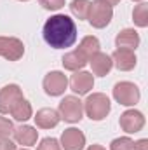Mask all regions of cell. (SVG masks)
Listing matches in <instances>:
<instances>
[{
  "instance_id": "2",
  "label": "cell",
  "mask_w": 148,
  "mask_h": 150,
  "mask_svg": "<svg viewBox=\"0 0 148 150\" xmlns=\"http://www.w3.org/2000/svg\"><path fill=\"white\" fill-rule=\"evenodd\" d=\"M110 98L103 93H92L84 101V110L91 120H103L110 113Z\"/></svg>"
},
{
  "instance_id": "18",
  "label": "cell",
  "mask_w": 148,
  "mask_h": 150,
  "mask_svg": "<svg viewBox=\"0 0 148 150\" xmlns=\"http://www.w3.org/2000/svg\"><path fill=\"white\" fill-rule=\"evenodd\" d=\"M11 115L14 117V120H19V122H25L28 120L32 115H33V110H32V105L23 98L21 101L16 103V107L11 110Z\"/></svg>"
},
{
  "instance_id": "11",
  "label": "cell",
  "mask_w": 148,
  "mask_h": 150,
  "mask_svg": "<svg viewBox=\"0 0 148 150\" xmlns=\"http://www.w3.org/2000/svg\"><path fill=\"white\" fill-rule=\"evenodd\" d=\"M70 87L78 96L87 94L94 87V75L89 74V72H75L70 79Z\"/></svg>"
},
{
  "instance_id": "25",
  "label": "cell",
  "mask_w": 148,
  "mask_h": 150,
  "mask_svg": "<svg viewBox=\"0 0 148 150\" xmlns=\"http://www.w3.org/2000/svg\"><path fill=\"white\" fill-rule=\"evenodd\" d=\"M38 2L47 11H59L61 7H65V0H38Z\"/></svg>"
},
{
  "instance_id": "15",
  "label": "cell",
  "mask_w": 148,
  "mask_h": 150,
  "mask_svg": "<svg viewBox=\"0 0 148 150\" xmlns=\"http://www.w3.org/2000/svg\"><path fill=\"white\" fill-rule=\"evenodd\" d=\"M117 49H129V51H136V47L140 45V35L136 30L132 28H125L122 30L117 37H115Z\"/></svg>"
},
{
  "instance_id": "16",
  "label": "cell",
  "mask_w": 148,
  "mask_h": 150,
  "mask_svg": "<svg viewBox=\"0 0 148 150\" xmlns=\"http://www.w3.org/2000/svg\"><path fill=\"white\" fill-rule=\"evenodd\" d=\"M14 140L16 143L23 145V147H32L37 143V138H38V131L32 126H19L18 129H14Z\"/></svg>"
},
{
  "instance_id": "5",
  "label": "cell",
  "mask_w": 148,
  "mask_h": 150,
  "mask_svg": "<svg viewBox=\"0 0 148 150\" xmlns=\"http://www.w3.org/2000/svg\"><path fill=\"white\" fill-rule=\"evenodd\" d=\"M111 18H113V9L111 7L101 4L99 0L91 2V11H89V16H87L91 26H94V28H105V26L110 25Z\"/></svg>"
},
{
  "instance_id": "20",
  "label": "cell",
  "mask_w": 148,
  "mask_h": 150,
  "mask_svg": "<svg viewBox=\"0 0 148 150\" xmlns=\"http://www.w3.org/2000/svg\"><path fill=\"white\" fill-rule=\"evenodd\" d=\"M70 11L75 18L78 19H87L89 11H91V2L89 0H72L70 4Z\"/></svg>"
},
{
  "instance_id": "8",
  "label": "cell",
  "mask_w": 148,
  "mask_h": 150,
  "mask_svg": "<svg viewBox=\"0 0 148 150\" xmlns=\"http://www.w3.org/2000/svg\"><path fill=\"white\" fill-rule=\"evenodd\" d=\"M23 100V91L16 84H9L0 89V113H11L18 101Z\"/></svg>"
},
{
  "instance_id": "3",
  "label": "cell",
  "mask_w": 148,
  "mask_h": 150,
  "mask_svg": "<svg viewBox=\"0 0 148 150\" xmlns=\"http://www.w3.org/2000/svg\"><path fill=\"white\" fill-rule=\"evenodd\" d=\"M113 98H115L117 103H120L124 107H134L140 101L141 94H140V89H138L136 84H132V82H118L113 87Z\"/></svg>"
},
{
  "instance_id": "17",
  "label": "cell",
  "mask_w": 148,
  "mask_h": 150,
  "mask_svg": "<svg viewBox=\"0 0 148 150\" xmlns=\"http://www.w3.org/2000/svg\"><path fill=\"white\" fill-rule=\"evenodd\" d=\"M87 61H89V59H87L78 49H75V51H72V52L65 54L63 59H61L63 67H65L66 70H70V72H78L80 68H84V67L87 65Z\"/></svg>"
},
{
  "instance_id": "12",
  "label": "cell",
  "mask_w": 148,
  "mask_h": 150,
  "mask_svg": "<svg viewBox=\"0 0 148 150\" xmlns=\"http://www.w3.org/2000/svg\"><path fill=\"white\" fill-rule=\"evenodd\" d=\"M111 61L120 72H129L136 67V54L129 49H117L111 54Z\"/></svg>"
},
{
  "instance_id": "7",
  "label": "cell",
  "mask_w": 148,
  "mask_h": 150,
  "mask_svg": "<svg viewBox=\"0 0 148 150\" xmlns=\"http://www.w3.org/2000/svg\"><path fill=\"white\" fill-rule=\"evenodd\" d=\"M25 54V44L16 37H0V56L9 61H18Z\"/></svg>"
},
{
  "instance_id": "19",
  "label": "cell",
  "mask_w": 148,
  "mask_h": 150,
  "mask_svg": "<svg viewBox=\"0 0 148 150\" xmlns=\"http://www.w3.org/2000/svg\"><path fill=\"white\" fill-rule=\"evenodd\" d=\"M99 40L96 37H92V35H87V37H84L82 40H80V45H78V51L89 59L92 54H96L98 51H99Z\"/></svg>"
},
{
  "instance_id": "21",
  "label": "cell",
  "mask_w": 148,
  "mask_h": 150,
  "mask_svg": "<svg viewBox=\"0 0 148 150\" xmlns=\"http://www.w3.org/2000/svg\"><path fill=\"white\" fill-rule=\"evenodd\" d=\"M132 21L140 28H147L148 26V4L141 2L140 5L134 7V11H132Z\"/></svg>"
},
{
  "instance_id": "30",
  "label": "cell",
  "mask_w": 148,
  "mask_h": 150,
  "mask_svg": "<svg viewBox=\"0 0 148 150\" xmlns=\"http://www.w3.org/2000/svg\"><path fill=\"white\" fill-rule=\"evenodd\" d=\"M132 2H141V0H132Z\"/></svg>"
},
{
  "instance_id": "23",
  "label": "cell",
  "mask_w": 148,
  "mask_h": 150,
  "mask_svg": "<svg viewBox=\"0 0 148 150\" xmlns=\"http://www.w3.org/2000/svg\"><path fill=\"white\" fill-rule=\"evenodd\" d=\"M14 133V124L5 119V117H0V140H5V138H11V134Z\"/></svg>"
},
{
  "instance_id": "27",
  "label": "cell",
  "mask_w": 148,
  "mask_h": 150,
  "mask_svg": "<svg viewBox=\"0 0 148 150\" xmlns=\"http://www.w3.org/2000/svg\"><path fill=\"white\" fill-rule=\"evenodd\" d=\"M132 150H148V140H140V142H136Z\"/></svg>"
},
{
  "instance_id": "14",
  "label": "cell",
  "mask_w": 148,
  "mask_h": 150,
  "mask_svg": "<svg viewBox=\"0 0 148 150\" xmlns=\"http://www.w3.org/2000/svg\"><path fill=\"white\" fill-rule=\"evenodd\" d=\"M35 124L40 129H51V127H56L61 120L59 117V112L54 110V108H40L37 113H35Z\"/></svg>"
},
{
  "instance_id": "32",
  "label": "cell",
  "mask_w": 148,
  "mask_h": 150,
  "mask_svg": "<svg viewBox=\"0 0 148 150\" xmlns=\"http://www.w3.org/2000/svg\"><path fill=\"white\" fill-rule=\"evenodd\" d=\"M21 2H26V0H21Z\"/></svg>"
},
{
  "instance_id": "6",
  "label": "cell",
  "mask_w": 148,
  "mask_h": 150,
  "mask_svg": "<svg viewBox=\"0 0 148 150\" xmlns=\"http://www.w3.org/2000/svg\"><path fill=\"white\" fill-rule=\"evenodd\" d=\"M44 91L49 94V96H61L66 87H68V79L63 72H49V74L44 77Z\"/></svg>"
},
{
  "instance_id": "31",
  "label": "cell",
  "mask_w": 148,
  "mask_h": 150,
  "mask_svg": "<svg viewBox=\"0 0 148 150\" xmlns=\"http://www.w3.org/2000/svg\"><path fill=\"white\" fill-rule=\"evenodd\" d=\"M21 150H28V149H21Z\"/></svg>"
},
{
  "instance_id": "9",
  "label": "cell",
  "mask_w": 148,
  "mask_h": 150,
  "mask_svg": "<svg viewBox=\"0 0 148 150\" xmlns=\"http://www.w3.org/2000/svg\"><path fill=\"white\" fill-rule=\"evenodd\" d=\"M118 124H120V127H122L125 133L132 134V133H138V131L143 129V126H145V117H143V113L138 112V110H125V112L120 115Z\"/></svg>"
},
{
  "instance_id": "1",
  "label": "cell",
  "mask_w": 148,
  "mask_h": 150,
  "mask_svg": "<svg viewBox=\"0 0 148 150\" xmlns=\"http://www.w3.org/2000/svg\"><path fill=\"white\" fill-rule=\"evenodd\" d=\"M42 35L44 40L54 49L72 47L77 40V25L66 14H54L45 21Z\"/></svg>"
},
{
  "instance_id": "24",
  "label": "cell",
  "mask_w": 148,
  "mask_h": 150,
  "mask_svg": "<svg viewBox=\"0 0 148 150\" xmlns=\"http://www.w3.org/2000/svg\"><path fill=\"white\" fill-rule=\"evenodd\" d=\"M37 150H61V145L56 138H44L37 147Z\"/></svg>"
},
{
  "instance_id": "28",
  "label": "cell",
  "mask_w": 148,
  "mask_h": 150,
  "mask_svg": "<svg viewBox=\"0 0 148 150\" xmlns=\"http://www.w3.org/2000/svg\"><path fill=\"white\" fill-rule=\"evenodd\" d=\"M99 2H101V4H105V5H108V7H111V9H113L115 5H118V4H120V0H99Z\"/></svg>"
},
{
  "instance_id": "10",
  "label": "cell",
  "mask_w": 148,
  "mask_h": 150,
  "mask_svg": "<svg viewBox=\"0 0 148 150\" xmlns=\"http://www.w3.org/2000/svg\"><path fill=\"white\" fill-rule=\"evenodd\" d=\"M85 147V136L77 127L65 129L61 134V149L65 150H82Z\"/></svg>"
},
{
  "instance_id": "4",
  "label": "cell",
  "mask_w": 148,
  "mask_h": 150,
  "mask_svg": "<svg viewBox=\"0 0 148 150\" xmlns=\"http://www.w3.org/2000/svg\"><path fill=\"white\" fill-rule=\"evenodd\" d=\"M59 117L66 122H78L84 115V103L77 96H65L59 101Z\"/></svg>"
},
{
  "instance_id": "22",
  "label": "cell",
  "mask_w": 148,
  "mask_h": 150,
  "mask_svg": "<svg viewBox=\"0 0 148 150\" xmlns=\"http://www.w3.org/2000/svg\"><path fill=\"white\" fill-rule=\"evenodd\" d=\"M132 149H134V142L127 136L115 138L110 143V150H132Z\"/></svg>"
},
{
  "instance_id": "29",
  "label": "cell",
  "mask_w": 148,
  "mask_h": 150,
  "mask_svg": "<svg viewBox=\"0 0 148 150\" xmlns=\"http://www.w3.org/2000/svg\"><path fill=\"white\" fill-rule=\"evenodd\" d=\"M87 150H106V149H105V147H101V145H91Z\"/></svg>"
},
{
  "instance_id": "26",
  "label": "cell",
  "mask_w": 148,
  "mask_h": 150,
  "mask_svg": "<svg viewBox=\"0 0 148 150\" xmlns=\"http://www.w3.org/2000/svg\"><path fill=\"white\" fill-rule=\"evenodd\" d=\"M0 150H16V145L9 138H5V140H0Z\"/></svg>"
},
{
  "instance_id": "13",
  "label": "cell",
  "mask_w": 148,
  "mask_h": 150,
  "mask_svg": "<svg viewBox=\"0 0 148 150\" xmlns=\"http://www.w3.org/2000/svg\"><path fill=\"white\" fill-rule=\"evenodd\" d=\"M89 63H91L92 74L99 75V77H105L106 74H110L111 67H113L111 56H108L106 52H101V51H98L96 54H92L89 58Z\"/></svg>"
}]
</instances>
